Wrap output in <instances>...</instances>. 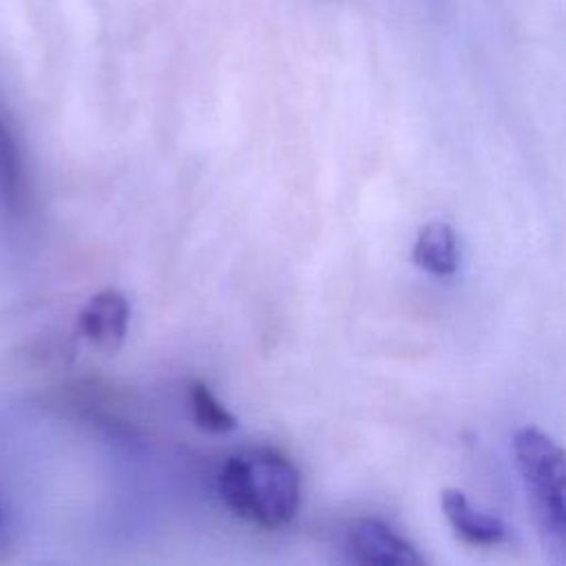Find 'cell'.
Segmentation results:
<instances>
[{"label": "cell", "mask_w": 566, "mask_h": 566, "mask_svg": "<svg viewBox=\"0 0 566 566\" xmlns=\"http://www.w3.org/2000/svg\"><path fill=\"white\" fill-rule=\"evenodd\" d=\"M217 491L239 520L261 531H279L296 517L301 475L283 451L252 447L226 458L217 475Z\"/></svg>", "instance_id": "6da1fadb"}, {"label": "cell", "mask_w": 566, "mask_h": 566, "mask_svg": "<svg viewBox=\"0 0 566 566\" xmlns=\"http://www.w3.org/2000/svg\"><path fill=\"white\" fill-rule=\"evenodd\" d=\"M513 455L542 535L562 551L566 533L564 451L544 431L524 427L513 436Z\"/></svg>", "instance_id": "7a4b0ae2"}, {"label": "cell", "mask_w": 566, "mask_h": 566, "mask_svg": "<svg viewBox=\"0 0 566 566\" xmlns=\"http://www.w3.org/2000/svg\"><path fill=\"white\" fill-rule=\"evenodd\" d=\"M345 553L356 564L418 566L424 557L418 548L380 520L363 517L349 524L345 533Z\"/></svg>", "instance_id": "3957f363"}, {"label": "cell", "mask_w": 566, "mask_h": 566, "mask_svg": "<svg viewBox=\"0 0 566 566\" xmlns=\"http://www.w3.org/2000/svg\"><path fill=\"white\" fill-rule=\"evenodd\" d=\"M130 321V303L117 290H102L93 294L80 312L82 336L104 354L122 347Z\"/></svg>", "instance_id": "277c9868"}, {"label": "cell", "mask_w": 566, "mask_h": 566, "mask_svg": "<svg viewBox=\"0 0 566 566\" xmlns=\"http://www.w3.org/2000/svg\"><path fill=\"white\" fill-rule=\"evenodd\" d=\"M442 513L453 533L471 546H497L506 539V526L500 517L475 509L460 489H444L440 493Z\"/></svg>", "instance_id": "5b68a950"}, {"label": "cell", "mask_w": 566, "mask_h": 566, "mask_svg": "<svg viewBox=\"0 0 566 566\" xmlns=\"http://www.w3.org/2000/svg\"><path fill=\"white\" fill-rule=\"evenodd\" d=\"M27 170L22 159V148L7 115L4 104L0 102V208L7 217L18 219L27 208Z\"/></svg>", "instance_id": "8992f818"}, {"label": "cell", "mask_w": 566, "mask_h": 566, "mask_svg": "<svg viewBox=\"0 0 566 566\" xmlns=\"http://www.w3.org/2000/svg\"><path fill=\"white\" fill-rule=\"evenodd\" d=\"M411 261L433 276L453 274L458 270V241L453 228L444 221L424 223L413 241Z\"/></svg>", "instance_id": "52a82bcc"}, {"label": "cell", "mask_w": 566, "mask_h": 566, "mask_svg": "<svg viewBox=\"0 0 566 566\" xmlns=\"http://www.w3.org/2000/svg\"><path fill=\"white\" fill-rule=\"evenodd\" d=\"M188 409L195 424L208 433H228L237 429V416L214 396L210 385L201 378H192L186 389Z\"/></svg>", "instance_id": "ba28073f"}, {"label": "cell", "mask_w": 566, "mask_h": 566, "mask_svg": "<svg viewBox=\"0 0 566 566\" xmlns=\"http://www.w3.org/2000/svg\"><path fill=\"white\" fill-rule=\"evenodd\" d=\"M4 539V513H2V506H0V544Z\"/></svg>", "instance_id": "9c48e42d"}]
</instances>
